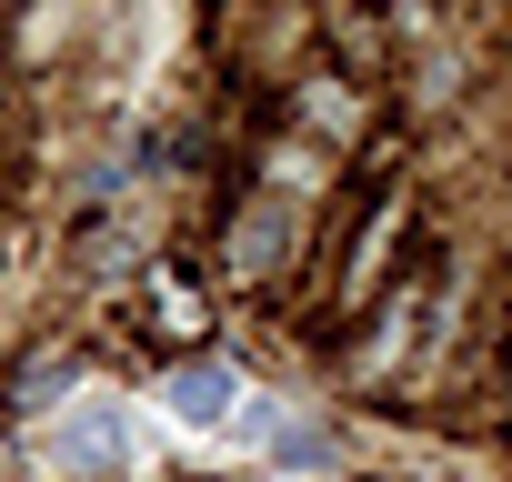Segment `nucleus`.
<instances>
[{
  "mask_svg": "<svg viewBox=\"0 0 512 482\" xmlns=\"http://www.w3.org/2000/svg\"><path fill=\"white\" fill-rule=\"evenodd\" d=\"M41 392H71V362H61V352H41V362L11 382V402H21V412H41Z\"/></svg>",
  "mask_w": 512,
  "mask_h": 482,
  "instance_id": "20e7f679",
  "label": "nucleus"
},
{
  "mask_svg": "<svg viewBox=\"0 0 512 482\" xmlns=\"http://www.w3.org/2000/svg\"><path fill=\"white\" fill-rule=\"evenodd\" d=\"M161 402H171V422H191V432H221V422H241V372L231 362H181L171 382H161Z\"/></svg>",
  "mask_w": 512,
  "mask_h": 482,
  "instance_id": "f257e3e1",
  "label": "nucleus"
},
{
  "mask_svg": "<svg viewBox=\"0 0 512 482\" xmlns=\"http://www.w3.org/2000/svg\"><path fill=\"white\" fill-rule=\"evenodd\" d=\"M191 322H201V302H191V292L161 272V332H191Z\"/></svg>",
  "mask_w": 512,
  "mask_h": 482,
  "instance_id": "39448f33",
  "label": "nucleus"
},
{
  "mask_svg": "<svg viewBox=\"0 0 512 482\" xmlns=\"http://www.w3.org/2000/svg\"><path fill=\"white\" fill-rule=\"evenodd\" d=\"M121 442H131V432H121V412H111V402H81V412H61L51 462H61V472H111V462H121Z\"/></svg>",
  "mask_w": 512,
  "mask_h": 482,
  "instance_id": "f03ea898",
  "label": "nucleus"
},
{
  "mask_svg": "<svg viewBox=\"0 0 512 482\" xmlns=\"http://www.w3.org/2000/svg\"><path fill=\"white\" fill-rule=\"evenodd\" d=\"M292 221H302V211H292L282 191H262V201L231 221V272H272V262H282V241H292Z\"/></svg>",
  "mask_w": 512,
  "mask_h": 482,
  "instance_id": "7ed1b4c3",
  "label": "nucleus"
}]
</instances>
